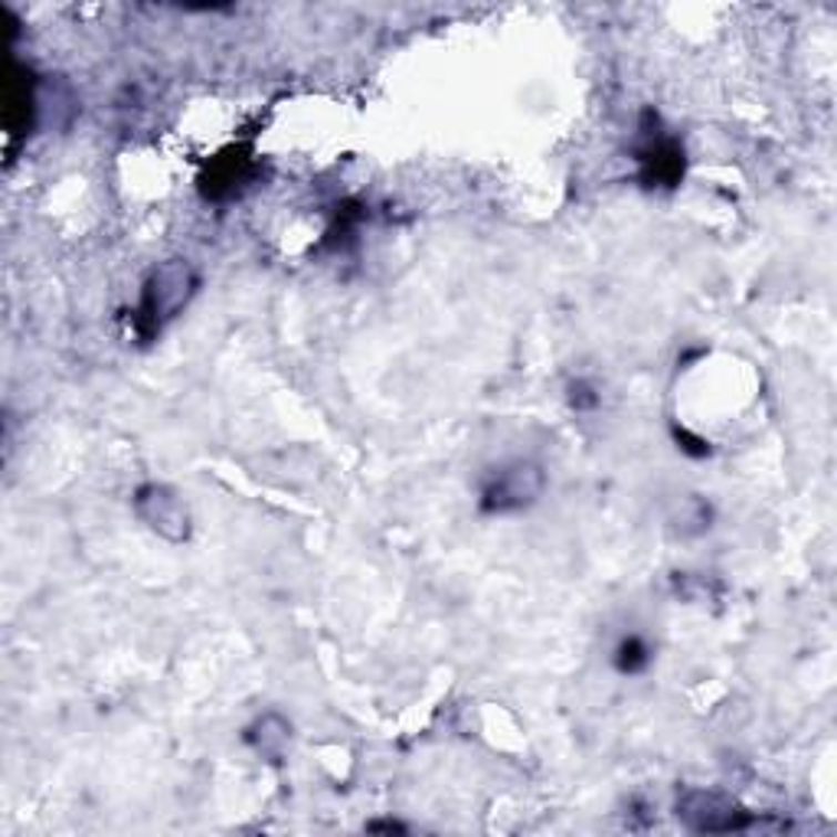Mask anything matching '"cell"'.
<instances>
[{
    "label": "cell",
    "instance_id": "1",
    "mask_svg": "<svg viewBox=\"0 0 837 837\" xmlns=\"http://www.w3.org/2000/svg\"><path fill=\"white\" fill-rule=\"evenodd\" d=\"M200 292V272L187 258H167L151 268L141 285V302L134 308V330L141 340H151L164 330Z\"/></svg>",
    "mask_w": 837,
    "mask_h": 837
},
{
    "label": "cell",
    "instance_id": "2",
    "mask_svg": "<svg viewBox=\"0 0 837 837\" xmlns=\"http://www.w3.org/2000/svg\"><path fill=\"white\" fill-rule=\"evenodd\" d=\"M547 488V471L540 461L514 458L508 465H498L481 481V511L484 514H517L540 501Z\"/></svg>",
    "mask_w": 837,
    "mask_h": 837
},
{
    "label": "cell",
    "instance_id": "3",
    "mask_svg": "<svg viewBox=\"0 0 837 837\" xmlns=\"http://www.w3.org/2000/svg\"><path fill=\"white\" fill-rule=\"evenodd\" d=\"M677 821L697 835H733L756 825L753 812H746L729 795L710 788H684L677 795Z\"/></svg>",
    "mask_w": 837,
    "mask_h": 837
},
{
    "label": "cell",
    "instance_id": "4",
    "mask_svg": "<svg viewBox=\"0 0 837 837\" xmlns=\"http://www.w3.org/2000/svg\"><path fill=\"white\" fill-rule=\"evenodd\" d=\"M134 514L171 543H184L191 537V508L167 484H141L134 491Z\"/></svg>",
    "mask_w": 837,
    "mask_h": 837
},
{
    "label": "cell",
    "instance_id": "5",
    "mask_svg": "<svg viewBox=\"0 0 837 837\" xmlns=\"http://www.w3.org/2000/svg\"><path fill=\"white\" fill-rule=\"evenodd\" d=\"M639 164H642V181L647 187H677L684 177V147L661 131H644Z\"/></svg>",
    "mask_w": 837,
    "mask_h": 837
},
{
    "label": "cell",
    "instance_id": "6",
    "mask_svg": "<svg viewBox=\"0 0 837 837\" xmlns=\"http://www.w3.org/2000/svg\"><path fill=\"white\" fill-rule=\"evenodd\" d=\"M288 739H292V723L282 713H265L246 729V743L268 763H278L285 756Z\"/></svg>",
    "mask_w": 837,
    "mask_h": 837
},
{
    "label": "cell",
    "instance_id": "7",
    "mask_svg": "<svg viewBox=\"0 0 837 837\" xmlns=\"http://www.w3.org/2000/svg\"><path fill=\"white\" fill-rule=\"evenodd\" d=\"M249 181V157H243L239 151H229V154H223L216 164H213V171H210V177L203 181V191L206 196H213V200H220V196L233 194L239 184H246Z\"/></svg>",
    "mask_w": 837,
    "mask_h": 837
},
{
    "label": "cell",
    "instance_id": "8",
    "mask_svg": "<svg viewBox=\"0 0 837 837\" xmlns=\"http://www.w3.org/2000/svg\"><path fill=\"white\" fill-rule=\"evenodd\" d=\"M33 112H37V99H33V85L30 79L20 82V79H7V105H3V115H7V129L10 131H30L33 125Z\"/></svg>",
    "mask_w": 837,
    "mask_h": 837
},
{
    "label": "cell",
    "instance_id": "9",
    "mask_svg": "<svg viewBox=\"0 0 837 837\" xmlns=\"http://www.w3.org/2000/svg\"><path fill=\"white\" fill-rule=\"evenodd\" d=\"M651 664V647L642 635H625L619 647H615V667L622 674H642L644 667Z\"/></svg>",
    "mask_w": 837,
    "mask_h": 837
},
{
    "label": "cell",
    "instance_id": "10",
    "mask_svg": "<svg viewBox=\"0 0 837 837\" xmlns=\"http://www.w3.org/2000/svg\"><path fill=\"white\" fill-rule=\"evenodd\" d=\"M570 402H573V409H595L599 406V396H595V389L589 387L585 380H576L573 387H570Z\"/></svg>",
    "mask_w": 837,
    "mask_h": 837
},
{
    "label": "cell",
    "instance_id": "11",
    "mask_svg": "<svg viewBox=\"0 0 837 837\" xmlns=\"http://www.w3.org/2000/svg\"><path fill=\"white\" fill-rule=\"evenodd\" d=\"M681 439L687 442V446H681L687 455H694V458H704V455H710L707 442H704V439H697V436H691L687 429H681V432H677V442H681Z\"/></svg>",
    "mask_w": 837,
    "mask_h": 837
},
{
    "label": "cell",
    "instance_id": "12",
    "mask_svg": "<svg viewBox=\"0 0 837 837\" xmlns=\"http://www.w3.org/2000/svg\"><path fill=\"white\" fill-rule=\"evenodd\" d=\"M370 831H402V825H396V821H374Z\"/></svg>",
    "mask_w": 837,
    "mask_h": 837
}]
</instances>
